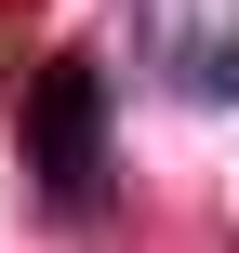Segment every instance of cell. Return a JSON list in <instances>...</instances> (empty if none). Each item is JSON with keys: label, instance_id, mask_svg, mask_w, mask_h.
Returning <instances> with one entry per match:
<instances>
[{"label": "cell", "instance_id": "1", "mask_svg": "<svg viewBox=\"0 0 239 253\" xmlns=\"http://www.w3.org/2000/svg\"><path fill=\"white\" fill-rule=\"evenodd\" d=\"M27 173L53 187V213H93L106 200V80L80 53H53L27 80Z\"/></svg>", "mask_w": 239, "mask_h": 253}]
</instances>
